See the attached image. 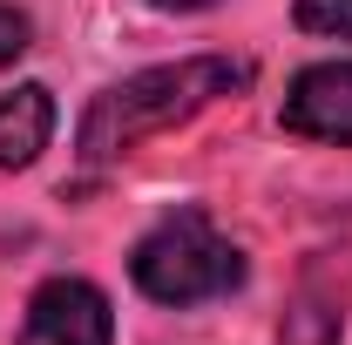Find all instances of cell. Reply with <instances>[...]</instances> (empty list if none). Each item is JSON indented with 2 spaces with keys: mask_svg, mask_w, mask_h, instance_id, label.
<instances>
[{
  "mask_svg": "<svg viewBox=\"0 0 352 345\" xmlns=\"http://www.w3.org/2000/svg\"><path fill=\"white\" fill-rule=\"evenodd\" d=\"M21 345H116L109 298H102L88 278H47L41 291L28 298Z\"/></svg>",
  "mask_w": 352,
  "mask_h": 345,
  "instance_id": "3957f363",
  "label": "cell"
},
{
  "mask_svg": "<svg viewBox=\"0 0 352 345\" xmlns=\"http://www.w3.org/2000/svg\"><path fill=\"white\" fill-rule=\"evenodd\" d=\"M28 34H34V27H28V14H21V7H7V0H0V68H7V61H21V54H28Z\"/></svg>",
  "mask_w": 352,
  "mask_h": 345,
  "instance_id": "ba28073f",
  "label": "cell"
},
{
  "mask_svg": "<svg viewBox=\"0 0 352 345\" xmlns=\"http://www.w3.org/2000/svg\"><path fill=\"white\" fill-rule=\"evenodd\" d=\"M54 135V95L41 82H21L0 95V170H28Z\"/></svg>",
  "mask_w": 352,
  "mask_h": 345,
  "instance_id": "8992f818",
  "label": "cell"
},
{
  "mask_svg": "<svg viewBox=\"0 0 352 345\" xmlns=\"http://www.w3.org/2000/svg\"><path fill=\"white\" fill-rule=\"evenodd\" d=\"M149 7H163V14H197V7H217V0H149Z\"/></svg>",
  "mask_w": 352,
  "mask_h": 345,
  "instance_id": "9c48e42d",
  "label": "cell"
},
{
  "mask_svg": "<svg viewBox=\"0 0 352 345\" xmlns=\"http://www.w3.org/2000/svg\"><path fill=\"white\" fill-rule=\"evenodd\" d=\"M298 27L325 41H352V0H298Z\"/></svg>",
  "mask_w": 352,
  "mask_h": 345,
  "instance_id": "52a82bcc",
  "label": "cell"
},
{
  "mask_svg": "<svg viewBox=\"0 0 352 345\" xmlns=\"http://www.w3.org/2000/svg\"><path fill=\"white\" fill-rule=\"evenodd\" d=\"M346 304H352V251H318L311 271L298 278L292 304H285L278 345H339Z\"/></svg>",
  "mask_w": 352,
  "mask_h": 345,
  "instance_id": "277c9868",
  "label": "cell"
},
{
  "mask_svg": "<svg viewBox=\"0 0 352 345\" xmlns=\"http://www.w3.org/2000/svg\"><path fill=\"white\" fill-rule=\"evenodd\" d=\"M251 82V61H230V54H190V61H163V68H142L129 82L102 88L82 115V163L102 170V163H122L135 156L149 135L190 122L197 109L223 102L230 88Z\"/></svg>",
  "mask_w": 352,
  "mask_h": 345,
  "instance_id": "6da1fadb",
  "label": "cell"
},
{
  "mask_svg": "<svg viewBox=\"0 0 352 345\" xmlns=\"http://www.w3.org/2000/svg\"><path fill=\"white\" fill-rule=\"evenodd\" d=\"M129 278H135L142 298L183 311V304H204V298L237 291V285H244V251H237L204 210H176L135 244Z\"/></svg>",
  "mask_w": 352,
  "mask_h": 345,
  "instance_id": "7a4b0ae2",
  "label": "cell"
},
{
  "mask_svg": "<svg viewBox=\"0 0 352 345\" xmlns=\"http://www.w3.org/2000/svg\"><path fill=\"white\" fill-rule=\"evenodd\" d=\"M285 129L305 142H352V61H318L285 88Z\"/></svg>",
  "mask_w": 352,
  "mask_h": 345,
  "instance_id": "5b68a950",
  "label": "cell"
}]
</instances>
